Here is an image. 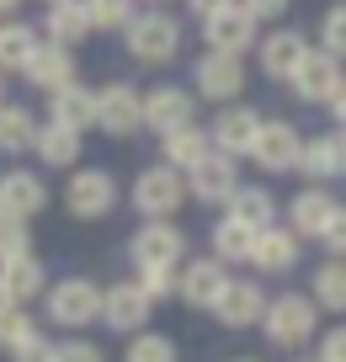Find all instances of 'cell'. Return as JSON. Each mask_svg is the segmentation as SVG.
Masks as SVG:
<instances>
[{
  "label": "cell",
  "instance_id": "cell-6",
  "mask_svg": "<svg viewBox=\"0 0 346 362\" xmlns=\"http://www.w3.org/2000/svg\"><path fill=\"white\" fill-rule=\"evenodd\" d=\"M64 208L75 218H107L112 208H117V181H112L107 170H96V165L75 170L69 187H64Z\"/></svg>",
  "mask_w": 346,
  "mask_h": 362
},
{
  "label": "cell",
  "instance_id": "cell-23",
  "mask_svg": "<svg viewBox=\"0 0 346 362\" xmlns=\"http://www.w3.org/2000/svg\"><path fill=\"white\" fill-rule=\"evenodd\" d=\"M250 267H256V272H293V267H299V235L282 229V224L261 229L256 250H250Z\"/></svg>",
  "mask_w": 346,
  "mask_h": 362
},
{
  "label": "cell",
  "instance_id": "cell-41",
  "mask_svg": "<svg viewBox=\"0 0 346 362\" xmlns=\"http://www.w3.org/2000/svg\"><path fill=\"white\" fill-rule=\"evenodd\" d=\"M320 362H346V325H335V330L320 336Z\"/></svg>",
  "mask_w": 346,
  "mask_h": 362
},
{
  "label": "cell",
  "instance_id": "cell-32",
  "mask_svg": "<svg viewBox=\"0 0 346 362\" xmlns=\"http://www.w3.org/2000/svg\"><path fill=\"white\" fill-rule=\"evenodd\" d=\"M314 304L320 309H335V315H346V261L330 256L325 267H314Z\"/></svg>",
  "mask_w": 346,
  "mask_h": 362
},
{
  "label": "cell",
  "instance_id": "cell-28",
  "mask_svg": "<svg viewBox=\"0 0 346 362\" xmlns=\"http://www.w3.org/2000/svg\"><path fill=\"white\" fill-rule=\"evenodd\" d=\"M229 218H240L246 229H272V218H277V203H272L267 187H240L235 197H229Z\"/></svg>",
  "mask_w": 346,
  "mask_h": 362
},
{
  "label": "cell",
  "instance_id": "cell-50",
  "mask_svg": "<svg viewBox=\"0 0 346 362\" xmlns=\"http://www.w3.org/2000/svg\"><path fill=\"white\" fill-rule=\"evenodd\" d=\"M0 218H6V208H0Z\"/></svg>",
  "mask_w": 346,
  "mask_h": 362
},
{
  "label": "cell",
  "instance_id": "cell-17",
  "mask_svg": "<svg viewBox=\"0 0 346 362\" xmlns=\"http://www.w3.org/2000/svg\"><path fill=\"white\" fill-rule=\"evenodd\" d=\"M224 288H229V272H224V261H219V256H197V261H187V272L176 277V293L187 298V304H197V309H213Z\"/></svg>",
  "mask_w": 346,
  "mask_h": 362
},
{
  "label": "cell",
  "instance_id": "cell-44",
  "mask_svg": "<svg viewBox=\"0 0 346 362\" xmlns=\"http://www.w3.org/2000/svg\"><path fill=\"white\" fill-rule=\"evenodd\" d=\"M240 6H246L256 22H261V16H282V11H288V0H240Z\"/></svg>",
  "mask_w": 346,
  "mask_h": 362
},
{
  "label": "cell",
  "instance_id": "cell-5",
  "mask_svg": "<svg viewBox=\"0 0 346 362\" xmlns=\"http://www.w3.org/2000/svg\"><path fill=\"white\" fill-rule=\"evenodd\" d=\"M202 37H208V54H246V48H256V16L240 6V0H229L224 11H213L208 22H202Z\"/></svg>",
  "mask_w": 346,
  "mask_h": 362
},
{
  "label": "cell",
  "instance_id": "cell-2",
  "mask_svg": "<svg viewBox=\"0 0 346 362\" xmlns=\"http://www.w3.org/2000/svg\"><path fill=\"white\" fill-rule=\"evenodd\" d=\"M128 54L139 59V64H166V59H176L181 48V22L166 11H139V22L128 27Z\"/></svg>",
  "mask_w": 346,
  "mask_h": 362
},
{
  "label": "cell",
  "instance_id": "cell-40",
  "mask_svg": "<svg viewBox=\"0 0 346 362\" xmlns=\"http://www.w3.org/2000/svg\"><path fill=\"white\" fill-rule=\"evenodd\" d=\"M54 362H107V357H101V346H91V341H64V346L54 351Z\"/></svg>",
  "mask_w": 346,
  "mask_h": 362
},
{
  "label": "cell",
  "instance_id": "cell-13",
  "mask_svg": "<svg viewBox=\"0 0 346 362\" xmlns=\"http://www.w3.org/2000/svg\"><path fill=\"white\" fill-rule=\"evenodd\" d=\"M192 80H197V96H208V102H229V96L246 90V64H240L235 54H202L197 69H192Z\"/></svg>",
  "mask_w": 346,
  "mask_h": 362
},
{
  "label": "cell",
  "instance_id": "cell-16",
  "mask_svg": "<svg viewBox=\"0 0 346 362\" xmlns=\"http://www.w3.org/2000/svg\"><path fill=\"white\" fill-rule=\"evenodd\" d=\"M335 214H341V203H335L325 187H304V192L288 203V229H293L299 240H320L325 229H330Z\"/></svg>",
  "mask_w": 346,
  "mask_h": 362
},
{
  "label": "cell",
  "instance_id": "cell-47",
  "mask_svg": "<svg viewBox=\"0 0 346 362\" xmlns=\"http://www.w3.org/2000/svg\"><path fill=\"white\" fill-rule=\"evenodd\" d=\"M6 309H16V298L6 293V283H0V315H6Z\"/></svg>",
  "mask_w": 346,
  "mask_h": 362
},
{
  "label": "cell",
  "instance_id": "cell-31",
  "mask_svg": "<svg viewBox=\"0 0 346 362\" xmlns=\"http://www.w3.org/2000/svg\"><path fill=\"white\" fill-rule=\"evenodd\" d=\"M250 250H256V229H246L229 214L213 224V256L219 261H250Z\"/></svg>",
  "mask_w": 346,
  "mask_h": 362
},
{
  "label": "cell",
  "instance_id": "cell-48",
  "mask_svg": "<svg viewBox=\"0 0 346 362\" xmlns=\"http://www.w3.org/2000/svg\"><path fill=\"white\" fill-rule=\"evenodd\" d=\"M16 6H22V0H0V16H11V11H16Z\"/></svg>",
  "mask_w": 346,
  "mask_h": 362
},
{
  "label": "cell",
  "instance_id": "cell-33",
  "mask_svg": "<svg viewBox=\"0 0 346 362\" xmlns=\"http://www.w3.org/2000/svg\"><path fill=\"white\" fill-rule=\"evenodd\" d=\"M38 139V123L27 107H0V155H22V149H33Z\"/></svg>",
  "mask_w": 346,
  "mask_h": 362
},
{
  "label": "cell",
  "instance_id": "cell-3",
  "mask_svg": "<svg viewBox=\"0 0 346 362\" xmlns=\"http://www.w3.org/2000/svg\"><path fill=\"white\" fill-rule=\"evenodd\" d=\"M181 203H187V176H181V170H171L166 160H160V165H149V170H139V181H134V208H139L144 218H171Z\"/></svg>",
  "mask_w": 346,
  "mask_h": 362
},
{
  "label": "cell",
  "instance_id": "cell-42",
  "mask_svg": "<svg viewBox=\"0 0 346 362\" xmlns=\"http://www.w3.org/2000/svg\"><path fill=\"white\" fill-rule=\"evenodd\" d=\"M320 240H325V250H330V256H341V261H346V208L330 218V229H325Z\"/></svg>",
  "mask_w": 346,
  "mask_h": 362
},
{
  "label": "cell",
  "instance_id": "cell-29",
  "mask_svg": "<svg viewBox=\"0 0 346 362\" xmlns=\"http://www.w3.org/2000/svg\"><path fill=\"white\" fill-rule=\"evenodd\" d=\"M33 149H38L43 165L64 170V165H75V160H80V134H69V128H59V123H43V128H38V139H33Z\"/></svg>",
  "mask_w": 346,
  "mask_h": 362
},
{
  "label": "cell",
  "instance_id": "cell-7",
  "mask_svg": "<svg viewBox=\"0 0 346 362\" xmlns=\"http://www.w3.org/2000/svg\"><path fill=\"white\" fill-rule=\"evenodd\" d=\"M48 315L69 330L91 325V320H101V288L86 283V277H64V283L48 288Z\"/></svg>",
  "mask_w": 346,
  "mask_h": 362
},
{
  "label": "cell",
  "instance_id": "cell-37",
  "mask_svg": "<svg viewBox=\"0 0 346 362\" xmlns=\"http://www.w3.org/2000/svg\"><path fill=\"white\" fill-rule=\"evenodd\" d=\"M320 48H325V54H335V59H346V0H335L330 11H325V22H320Z\"/></svg>",
  "mask_w": 346,
  "mask_h": 362
},
{
  "label": "cell",
  "instance_id": "cell-9",
  "mask_svg": "<svg viewBox=\"0 0 346 362\" xmlns=\"http://www.w3.org/2000/svg\"><path fill=\"white\" fill-rule=\"evenodd\" d=\"M250 160H256L261 170H299V160H304V134H299L293 123H282V117H272V123H261Z\"/></svg>",
  "mask_w": 346,
  "mask_h": 362
},
{
  "label": "cell",
  "instance_id": "cell-35",
  "mask_svg": "<svg viewBox=\"0 0 346 362\" xmlns=\"http://www.w3.org/2000/svg\"><path fill=\"white\" fill-rule=\"evenodd\" d=\"M128 362H176V341L155 336V330H139L134 346H128Z\"/></svg>",
  "mask_w": 346,
  "mask_h": 362
},
{
  "label": "cell",
  "instance_id": "cell-1",
  "mask_svg": "<svg viewBox=\"0 0 346 362\" xmlns=\"http://www.w3.org/2000/svg\"><path fill=\"white\" fill-rule=\"evenodd\" d=\"M314 325H320V304H314L309 293H282V298H272L267 315H261L267 341H272V346H282V351L314 341Z\"/></svg>",
  "mask_w": 346,
  "mask_h": 362
},
{
  "label": "cell",
  "instance_id": "cell-51",
  "mask_svg": "<svg viewBox=\"0 0 346 362\" xmlns=\"http://www.w3.org/2000/svg\"><path fill=\"white\" fill-rule=\"evenodd\" d=\"M54 6H59V0H54Z\"/></svg>",
  "mask_w": 346,
  "mask_h": 362
},
{
  "label": "cell",
  "instance_id": "cell-8",
  "mask_svg": "<svg viewBox=\"0 0 346 362\" xmlns=\"http://www.w3.org/2000/svg\"><path fill=\"white\" fill-rule=\"evenodd\" d=\"M341 59L335 54H325V48H309V54H304V64H299V75L288 80L293 86V96H299V102H320V107H330V96L335 90H341Z\"/></svg>",
  "mask_w": 346,
  "mask_h": 362
},
{
  "label": "cell",
  "instance_id": "cell-24",
  "mask_svg": "<svg viewBox=\"0 0 346 362\" xmlns=\"http://www.w3.org/2000/svg\"><path fill=\"white\" fill-rule=\"evenodd\" d=\"M27 80L33 86H43L48 96L54 90H64V86H75V54L69 48H59V43H43L33 54V64H27Z\"/></svg>",
  "mask_w": 346,
  "mask_h": 362
},
{
  "label": "cell",
  "instance_id": "cell-34",
  "mask_svg": "<svg viewBox=\"0 0 346 362\" xmlns=\"http://www.w3.org/2000/svg\"><path fill=\"white\" fill-rule=\"evenodd\" d=\"M91 33H128V27L139 22L134 0H91Z\"/></svg>",
  "mask_w": 346,
  "mask_h": 362
},
{
  "label": "cell",
  "instance_id": "cell-20",
  "mask_svg": "<svg viewBox=\"0 0 346 362\" xmlns=\"http://www.w3.org/2000/svg\"><path fill=\"white\" fill-rule=\"evenodd\" d=\"M213 315H219V325H229V330L261 325V315H267V293H261L256 283H229L219 293V304H213Z\"/></svg>",
  "mask_w": 346,
  "mask_h": 362
},
{
  "label": "cell",
  "instance_id": "cell-45",
  "mask_svg": "<svg viewBox=\"0 0 346 362\" xmlns=\"http://www.w3.org/2000/svg\"><path fill=\"white\" fill-rule=\"evenodd\" d=\"M187 6H192V11H197V16H202V22H208V16H213V11H224L229 0H187Z\"/></svg>",
  "mask_w": 346,
  "mask_h": 362
},
{
  "label": "cell",
  "instance_id": "cell-4",
  "mask_svg": "<svg viewBox=\"0 0 346 362\" xmlns=\"http://www.w3.org/2000/svg\"><path fill=\"white\" fill-rule=\"evenodd\" d=\"M96 128H107L112 139H128L144 128V90H134L128 80H112L96 90Z\"/></svg>",
  "mask_w": 346,
  "mask_h": 362
},
{
  "label": "cell",
  "instance_id": "cell-26",
  "mask_svg": "<svg viewBox=\"0 0 346 362\" xmlns=\"http://www.w3.org/2000/svg\"><path fill=\"white\" fill-rule=\"evenodd\" d=\"M91 37V11H86V0H59L54 11H48V43L59 48H75Z\"/></svg>",
  "mask_w": 346,
  "mask_h": 362
},
{
  "label": "cell",
  "instance_id": "cell-11",
  "mask_svg": "<svg viewBox=\"0 0 346 362\" xmlns=\"http://www.w3.org/2000/svg\"><path fill=\"white\" fill-rule=\"evenodd\" d=\"M187 192L197 197V203H229V197L240 192V170H235V160L213 149L208 160H197V165L187 170Z\"/></svg>",
  "mask_w": 346,
  "mask_h": 362
},
{
  "label": "cell",
  "instance_id": "cell-10",
  "mask_svg": "<svg viewBox=\"0 0 346 362\" xmlns=\"http://www.w3.org/2000/svg\"><path fill=\"white\" fill-rule=\"evenodd\" d=\"M128 256H134V267H176V261L187 256V235H181L176 224H166V218H149L134 235Z\"/></svg>",
  "mask_w": 346,
  "mask_h": 362
},
{
  "label": "cell",
  "instance_id": "cell-25",
  "mask_svg": "<svg viewBox=\"0 0 346 362\" xmlns=\"http://www.w3.org/2000/svg\"><path fill=\"white\" fill-rule=\"evenodd\" d=\"M160 149H166V165L187 176V170L197 165V160H208V155H213V139L202 134L197 123H187V128H176V134H166V139H160Z\"/></svg>",
  "mask_w": 346,
  "mask_h": 362
},
{
  "label": "cell",
  "instance_id": "cell-30",
  "mask_svg": "<svg viewBox=\"0 0 346 362\" xmlns=\"http://www.w3.org/2000/svg\"><path fill=\"white\" fill-rule=\"evenodd\" d=\"M38 48H43V43H38L33 27L6 22V27H0V75H6V69H22V75H27V64H33Z\"/></svg>",
  "mask_w": 346,
  "mask_h": 362
},
{
  "label": "cell",
  "instance_id": "cell-49",
  "mask_svg": "<svg viewBox=\"0 0 346 362\" xmlns=\"http://www.w3.org/2000/svg\"><path fill=\"white\" fill-rule=\"evenodd\" d=\"M0 96H6V80H0ZM0 107H6V102H0Z\"/></svg>",
  "mask_w": 346,
  "mask_h": 362
},
{
  "label": "cell",
  "instance_id": "cell-43",
  "mask_svg": "<svg viewBox=\"0 0 346 362\" xmlns=\"http://www.w3.org/2000/svg\"><path fill=\"white\" fill-rule=\"evenodd\" d=\"M54 351H59V346H54V341H43V336H33V341H27V346H22V351H11V357H16V362H54Z\"/></svg>",
  "mask_w": 346,
  "mask_h": 362
},
{
  "label": "cell",
  "instance_id": "cell-36",
  "mask_svg": "<svg viewBox=\"0 0 346 362\" xmlns=\"http://www.w3.org/2000/svg\"><path fill=\"white\" fill-rule=\"evenodd\" d=\"M33 336H38V325H33L27 309H6V315H0V346L6 351H22Z\"/></svg>",
  "mask_w": 346,
  "mask_h": 362
},
{
  "label": "cell",
  "instance_id": "cell-39",
  "mask_svg": "<svg viewBox=\"0 0 346 362\" xmlns=\"http://www.w3.org/2000/svg\"><path fill=\"white\" fill-rule=\"evenodd\" d=\"M27 256V218H0V261H16Z\"/></svg>",
  "mask_w": 346,
  "mask_h": 362
},
{
  "label": "cell",
  "instance_id": "cell-18",
  "mask_svg": "<svg viewBox=\"0 0 346 362\" xmlns=\"http://www.w3.org/2000/svg\"><path fill=\"white\" fill-rule=\"evenodd\" d=\"M149 309H155V304L144 298V288H139V283H117V288L101 293V320H107L112 330H123V336H139V330H144Z\"/></svg>",
  "mask_w": 346,
  "mask_h": 362
},
{
  "label": "cell",
  "instance_id": "cell-14",
  "mask_svg": "<svg viewBox=\"0 0 346 362\" xmlns=\"http://www.w3.org/2000/svg\"><path fill=\"white\" fill-rule=\"evenodd\" d=\"M192 107H197V96H187L181 86H155V90H144V128H155L166 139L192 123Z\"/></svg>",
  "mask_w": 346,
  "mask_h": 362
},
{
  "label": "cell",
  "instance_id": "cell-19",
  "mask_svg": "<svg viewBox=\"0 0 346 362\" xmlns=\"http://www.w3.org/2000/svg\"><path fill=\"white\" fill-rule=\"evenodd\" d=\"M299 170H304L309 181H341V176H346V128L304 139V160H299Z\"/></svg>",
  "mask_w": 346,
  "mask_h": 362
},
{
  "label": "cell",
  "instance_id": "cell-22",
  "mask_svg": "<svg viewBox=\"0 0 346 362\" xmlns=\"http://www.w3.org/2000/svg\"><path fill=\"white\" fill-rule=\"evenodd\" d=\"M48 112H54L59 128H69V134H86V128H96V90L91 86H64L48 96Z\"/></svg>",
  "mask_w": 346,
  "mask_h": 362
},
{
  "label": "cell",
  "instance_id": "cell-27",
  "mask_svg": "<svg viewBox=\"0 0 346 362\" xmlns=\"http://www.w3.org/2000/svg\"><path fill=\"white\" fill-rule=\"evenodd\" d=\"M0 283H6V293L16 298V304H27V298H38L43 293V261L27 250V256H16V261H0Z\"/></svg>",
  "mask_w": 346,
  "mask_h": 362
},
{
  "label": "cell",
  "instance_id": "cell-46",
  "mask_svg": "<svg viewBox=\"0 0 346 362\" xmlns=\"http://www.w3.org/2000/svg\"><path fill=\"white\" fill-rule=\"evenodd\" d=\"M330 112H335V123L346 128V80H341V90H335V96H330Z\"/></svg>",
  "mask_w": 346,
  "mask_h": 362
},
{
  "label": "cell",
  "instance_id": "cell-21",
  "mask_svg": "<svg viewBox=\"0 0 346 362\" xmlns=\"http://www.w3.org/2000/svg\"><path fill=\"white\" fill-rule=\"evenodd\" d=\"M0 208L11 218H33V214L48 208V187L33 170H6V176H0Z\"/></svg>",
  "mask_w": 346,
  "mask_h": 362
},
{
  "label": "cell",
  "instance_id": "cell-15",
  "mask_svg": "<svg viewBox=\"0 0 346 362\" xmlns=\"http://www.w3.org/2000/svg\"><path fill=\"white\" fill-rule=\"evenodd\" d=\"M256 54H261L267 80H293V75H299V64H304V54H309V37L293 33V27H277V33H267L256 43Z\"/></svg>",
  "mask_w": 346,
  "mask_h": 362
},
{
  "label": "cell",
  "instance_id": "cell-12",
  "mask_svg": "<svg viewBox=\"0 0 346 362\" xmlns=\"http://www.w3.org/2000/svg\"><path fill=\"white\" fill-rule=\"evenodd\" d=\"M261 123H267V117H256L250 107H224V112L213 117L208 139H213V149H219V155L240 160V155H250V149H256V134H261Z\"/></svg>",
  "mask_w": 346,
  "mask_h": 362
},
{
  "label": "cell",
  "instance_id": "cell-38",
  "mask_svg": "<svg viewBox=\"0 0 346 362\" xmlns=\"http://www.w3.org/2000/svg\"><path fill=\"white\" fill-rule=\"evenodd\" d=\"M139 288H144L149 304H155V298H171L176 293V267H139Z\"/></svg>",
  "mask_w": 346,
  "mask_h": 362
}]
</instances>
